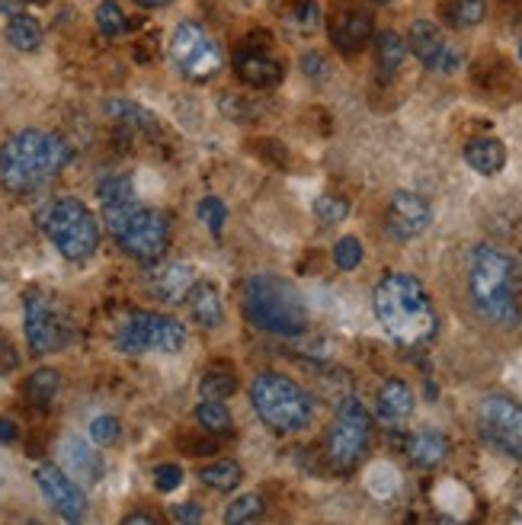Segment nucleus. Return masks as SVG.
<instances>
[{
	"instance_id": "obj_1",
	"label": "nucleus",
	"mask_w": 522,
	"mask_h": 525,
	"mask_svg": "<svg viewBox=\"0 0 522 525\" xmlns=\"http://www.w3.org/2000/svg\"><path fill=\"white\" fill-rule=\"evenodd\" d=\"M103 221L116 244L141 263H154L164 257L170 244V221L164 212L141 205L129 177H113L100 183Z\"/></svg>"
},
{
	"instance_id": "obj_2",
	"label": "nucleus",
	"mask_w": 522,
	"mask_h": 525,
	"mask_svg": "<svg viewBox=\"0 0 522 525\" xmlns=\"http://www.w3.org/2000/svg\"><path fill=\"white\" fill-rule=\"evenodd\" d=\"M468 295L487 324L516 330L522 324V266L500 247L481 244L468 260Z\"/></svg>"
},
{
	"instance_id": "obj_3",
	"label": "nucleus",
	"mask_w": 522,
	"mask_h": 525,
	"mask_svg": "<svg viewBox=\"0 0 522 525\" xmlns=\"http://www.w3.org/2000/svg\"><path fill=\"white\" fill-rule=\"evenodd\" d=\"M71 164V145L55 132L23 129L0 145V186L13 196H33Z\"/></svg>"
},
{
	"instance_id": "obj_4",
	"label": "nucleus",
	"mask_w": 522,
	"mask_h": 525,
	"mask_svg": "<svg viewBox=\"0 0 522 525\" xmlns=\"http://www.w3.org/2000/svg\"><path fill=\"white\" fill-rule=\"evenodd\" d=\"M372 308L388 337L404 349H417L436 337L439 317L430 301V292L423 289L417 276L388 273L375 285Z\"/></svg>"
},
{
	"instance_id": "obj_5",
	"label": "nucleus",
	"mask_w": 522,
	"mask_h": 525,
	"mask_svg": "<svg viewBox=\"0 0 522 525\" xmlns=\"http://www.w3.org/2000/svg\"><path fill=\"white\" fill-rule=\"evenodd\" d=\"M244 317L276 337H298L308 327V308L298 289L282 276L257 273L244 285Z\"/></svg>"
},
{
	"instance_id": "obj_6",
	"label": "nucleus",
	"mask_w": 522,
	"mask_h": 525,
	"mask_svg": "<svg viewBox=\"0 0 522 525\" xmlns=\"http://www.w3.org/2000/svg\"><path fill=\"white\" fill-rule=\"evenodd\" d=\"M250 401L263 426H270L279 436L308 429V423L314 420V397L298 381L279 372H263L260 378H253Z\"/></svg>"
},
{
	"instance_id": "obj_7",
	"label": "nucleus",
	"mask_w": 522,
	"mask_h": 525,
	"mask_svg": "<svg viewBox=\"0 0 522 525\" xmlns=\"http://www.w3.org/2000/svg\"><path fill=\"white\" fill-rule=\"evenodd\" d=\"M39 228L55 244L61 257L74 260V263L90 260L100 247V225L81 199L65 196V199H52L49 205H42Z\"/></svg>"
},
{
	"instance_id": "obj_8",
	"label": "nucleus",
	"mask_w": 522,
	"mask_h": 525,
	"mask_svg": "<svg viewBox=\"0 0 522 525\" xmlns=\"http://www.w3.org/2000/svg\"><path fill=\"white\" fill-rule=\"evenodd\" d=\"M116 346L125 356L180 353L186 346V327L157 311H132L116 333Z\"/></svg>"
},
{
	"instance_id": "obj_9",
	"label": "nucleus",
	"mask_w": 522,
	"mask_h": 525,
	"mask_svg": "<svg viewBox=\"0 0 522 525\" xmlns=\"http://www.w3.org/2000/svg\"><path fill=\"white\" fill-rule=\"evenodd\" d=\"M369 445H372V417L369 410L362 407V401L350 397V401L340 404L334 423H330L327 458L337 471L346 474L369 455Z\"/></svg>"
},
{
	"instance_id": "obj_10",
	"label": "nucleus",
	"mask_w": 522,
	"mask_h": 525,
	"mask_svg": "<svg viewBox=\"0 0 522 525\" xmlns=\"http://www.w3.org/2000/svg\"><path fill=\"white\" fill-rule=\"evenodd\" d=\"M170 58L189 81H209L225 65V52L221 45L209 36V29L196 20H183L173 29L170 39Z\"/></svg>"
},
{
	"instance_id": "obj_11",
	"label": "nucleus",
	"mask_w": 522,
	"mask_h": 525,
	"mask_svg": "<svg viewBox=\"0 0 522 525\" xmlns=\"http://www.w3.org/2000/svg\"><path fill=\"white\" fill-rule=\"evenodd\" d=\"M26 340L36 356H49L65 349L74 340V324L58 308V301L45 292H29L26 295Z\"/></svg>"
},
{
	"instance_id": "obj_12",
	"label": "nucleus",
	"mask_w": 522,
	"mask_h": 525,
	"mask_svg": "<svg viewBox=\"0 0 522 525\" xmlns=\"http://www.w3.org/2000/svg\"><path fill=\"white\" fill-rule=\"evenodd\" d=\"M478 429L481 436L500 449L522 461V404L506 394H487L478 404Z\"/></svg>"
},
{
	"instance_id": "obj_13",
	"label": "nucleus",
	"mask_w": 522,
	"mask_h": 525,
	"mask_svg": "<svg viewBox=\"0 0 522 525\" xmlns=\"http://www.w3.org/2000/svg\"><path fill=\"white\" fill-rule=\"evenodd\" d=\"M407 49L414 52L426 68L439 71V74H455L462 68V52L442 36V29L433 20H417L410 26V39H407Z\"/></svg>"
},
{
	"instance_id": "obj_14",
	"label": "nucleus",
	"mask_w": 522,
	"mask_h": 525,
	"mask_svg": "<svg viewBox=\"0 0 522 525\" xmlns=\"http://www.w3.org/2000/svg\"><path fill=\"white\" fill-rule=\"evenodd\" d=\"M36 484L45 493V500L55 506V513L68 522H81L87 516V497L84 490L74 484V477L65 474L58 465H39Z\"/></svg>"
},
{
	"instance_id": "obj_15",
	"label": "nucleus",
	"mask_w": 522,
	"mask_h": 525,
	"mask_svg": "<svg viewBox=\"0 0 522 525\" xmlns=\"http://www.w3.org/2000/svg\"><path fill=\"white\" fill-rule=\"evenodd\" d=\"M430 202L417 193H394L385 212V231L394 241H414L430 228Z\"/></svg>"
},
{
	"instance_id": "obj_16",
	"label": "nucleus",
	"mask_w": 522,
	"mask_h": 525,
	"mask_svg": "<svg viewBox=\"0 0 522 525\" xmlns=\"http://www.w3.org/2000/svg\"><path fill=\"white\" fill-rule=\"evenodd\" d=\"M375 33L372 17L366 10H343L340 17L330 23V42L337 45L343 55H356Z\"/></svg>"
},
{
	"instance_id": "obj_17",
	"label": "nucleus",
	"mask_w": 522,
	"mask_h": 525,
	"mask_svg": "<svg viewBox=\"0 0 522 525\" xmlns=\"http://www.w3.org/2000/svg\"><path fill=\"white\" fill-rule=\"evenodd\" d=\"M234 71L237 77L247 84V87H257V90H266L282 81V65L276 58L263 55L257 49H241L234 58Z\"/></svg>"
},
{
	"instance_id": "obj_18",
	"label": "nucleus",
	"mask_w": 522,
	"mask_h": 525,
	"mask_svg": "<svg viewBox=\"0 0 522 525\" xmlns=\"http://www.w3.org/2000/svg\"><path fill=\"white\" fill-rule=\"evenodd\" d=\"M196 269H189L183 263H170L164 269H157L154 279H151V289L157 298H164L170 301V305H180V301L189 298V292H193V285H196Z\"/></svg>"
},
{
	"instance_id": "obj_19",
	"label": "nucleus",
	"mask_w": 522,
	"mask_h": 525,
	"mask_svg": "<svg viewBox=\"0 0 522 525\" xmlns=\"http://www.w3.org/2000/svg\"><path fill=\"white\" fill-rule=\"evenodd\" d=\"M414 404H417V397H414V391H410V385L407 381H401V378H388L385 385H382V391H378V417H382L385 423H404L410 413H414Z\"/></svg>"
},
{
	"instance_id": "obj_20",
	"label": "nucleus",
	"mask_w": 522,
	"mask_h": 525,
	"mask_svg": "<svg viewBox=\"0 0 522 525\" xmlns=\"http://www.w3.org/2000/svg\"><path fill=\"white\" fill-rule=\"evenodd\" d=\"M189 311H193V321L205 330H218L225 321V301H221L218 285L212 282H196L193 292H189Z\"/></svg>"
},
{
	"instance_id": "obj_21",
	"label": "nucleus",
	"mask_w": 522,
	"mask_h": 525,
	"mask_svg": "<svg viewBox=\"0 0 522 525\" xmlns=\"http://www.w3.org/2000/svg\"><path fill=\"white\" fill-rule=\"evenodd\" d=\"M407 455L417 468H436L449 455V439L439 429H420L414 439L407 442Z\"/></svg>"
},
{
	"instance_id": "obj_22",
	"label": "nucleus",
	"mask_w": 522,
	"mask_h": 525,
	"mask_svg": "<svg viewBox=\"0 0 522 525\" xmlns=\"http://www.w3.org/2000/svg\"><path fill=\"white\" fill-rule=\"evenodd\" d=\"M465 161L471 170H478L481 177H494L506 167V148L497 138H474L465 148Z\"/></svg>"
},
{
	"instance_id": "obj_23",
	"label": "nucleus",
	"mask_w": 522,
	"mask_h": 525,
	"mask_svg": "<svg viewBox=\"0 0 522 525\" xmlns=\"http://www.w3.org/2000/svg\"><path fill=\"white\" fill-rule=\"evenodd\" d=\"M106 113L113 116L122 129H132L138 135H157L161 132V122H157L154 113H148L145 106L129 103V100H109L106 103Z\"/></svg>"
},
{
	"instance_id": "obj_24",
	"label": "nucleus",
	"mask_w": 522,
	"mask_h": 525,
	"mask_svg": "<svg viewBox=\"0 0 522 525\" xmlns=\"http://www.w3.org/2000/svg\"><path fill=\"white\" fill-rule=\"evenodd\" d=\"M65 455H68V465H71V474L74 477H84L87 484H97L103 481V458L90 449V445H84L81 439H68L65 442Z\"/></svg>"
},
{
	"instance_id": "obj_25",
	"label": "nucleus",
	"mask_w": 522,
	"mask_h": 525,
	"mask_svg": "<svg viewBox=\"0 0 522 525\" xmlns=\"http://www.w3.org/2000/svg\"><path fill=\"white\" fill-rule=\"evenodd\" d=\"M375 45H378V71H382V81H391L407 58V39L388 29V33H378Z\"/></svg>"
},
{
	"instance_id": "obj_26",
	"label": "nucleus",
	"mask_w": 522,
	"mask_h": 525,
	"mask_svg": "<svg viewBox=\"0 0 522 525\" xmlns=\"http://www.w3.org/2000/svg\"><path fill=\"white\" fill-rule=\"evenodd\" d=\"M7 42L20 52H36L42 45V26L29 13H13L7 23Z\"/></svg>"
},
{
	"instance_id": "obj_27",
	"label": "nucleus",
	"mask_w": 522,
	"mask_h": 525,
	"mask_svg": "<svg viewBox=\"0 0 522 525\" xmlns=\"http://www.w3.org/2000/svg\"><path fill=\"white\" fill-rule=\"evenodd\" d=\"M196 420L202 423V429L209 436H231L234 433V417L225 401H212V397H205V401L196 407Z\"/></svg>"
},
{
	"instance_id": "obj_28",
	"label": "nucleus",
	"mask_w": 522,
	"mask_h": 525,
	"mask_svg": "<svg viewBox=\"0 0 522 525\" xmlns=\"http://www.w3.org/2000/svg\"><path fill=\"white\" fill-rule=\"evenodd\" d=\"M61 388V375L55 369H39L26 378V385H23V394H26V401L33 404V407H49L55 401V394Z\"/></svg>"
},
{
	"instance_id": "obj_29",
	"label": "nucleus",
	"mask_w": 522,
	"mask_h": 525,
	"mask_svg": "<svg viewBox=\"0 0 522 525\" xmlns=\"http://www.w3.org/2000/svg\"><path fill=\"white\" fill-rule=\"evenodd\" d=\"M282 20H286V26L292 29V33L298 36H311L321 29V7L314 4V0H295V4L286 7V13H282Z\"/></svg>"
},
{
	"instance_id": "obj_30",
	"label": "nucleus",
	"mask_w": 522,
	"mask_h": 525,
	"mask_svg": "<svg viewBox=\"0 0 522 525\" xmlns=\"http://www.w3.org/2000/svg\"><path fill=\"white\" fill-rule=\"evenodd\" d=\"M442 17L455 29L481 26L487 17V0H449V4L442 7Z\"/></svg>"
},
{
	"instance_id": "obj_31",
	"label": "nucleus",
	"mask_w": 522,
	"mask_h": 525,
	"mask_svg": "<svg viewBox=\"0 0 522 525\" xmlns=\"http://www.w3.org/2000/svg\"><path fill=\"white\" fill-rule=\"evenodd\" d=\"M202 397H212V401H228V397L237 391V375L231 365H212L209 372L199 381Z\"/></svg>"
},
{
	"instance_id": "obj_32",
	"label": "nucleus",
	"mask_w": 522,
	"mask_h": 525,
	"mask_svg": "<svg viewBox=\"0 0 522 525\" xmlns=\"http://www.w3.org/2000/svg\"><path fill=\"white\" fill-rule=\"evenodd\" d=\"M199 477H202V481L209 484L212 490L228 493V490H234V487H241L244 471H241V465H237V461H215V465L202 468Z\"/></svg>"
},
{
	"instance_id": "obj_33",
	"label": "nucleus",
	"mask_w": 522,
	"mask_h": 525,
	"mask_svg": "<svg viewBox=\"0 0 522 525\" xmlns=\"http://www.w3.org/2000/svg\"><path fill=\"white\" fill-rule=\"evenodd\" d=\"M263 516V497L260 493H244V497H237L228 513H225V522L228 525H244V522H257Z\"/></svg>"
},
{
	"instance_id": "obj_34",
	"label": "nucleus",
	"mask_w": 522,
	"mask_h": 525,
	"mask_svg": "<svg viewBox=\"0 0 522 525\" xmlns=\"http://www.w3.org/2000/svg\"><path fill=\"white\" fill-rule=\"evenodd\" d=\"M97 26H100L103 36L116 39V36L125 33V29H129V17H125L116 0H103V4L97 7Z\"/></svg>"
},
{
	"instance_id": "obj_35",
	"label": "nucleus",
	"mask_w": 522,
	"mask_h": 525,
	"mask_svg": "<svg viewBox=\"0 0 522 525\" xmlns=\"http://www.w3.org/2000/svg\"><path fill=\"white\" fill-rule=\"evenodd\" d=\"M196 215L205 228H209L215 237H221V231H225V221H228V209H225V202L215 199V196H205L199 205H196Z\"/></svg>"
},
{
	"instance_id": "obj_36",
	"label": "nucleus",
	"mask_w": 522,
	"mask_h": 525,
	"mask_svg": "<svg viewBox=\"0 0 522 525\" xmlns=\"http://www.w3.org/2000/svg\"><path fill=\"white\" fill-rule=\"evenodd\" d=\"M314 215H318L324 225H340V221L350 215V202L340 196H318L314 199Z\"/></svg>"
},
{
	"instance_id": "obj_37",
	"label": "nucleus",
	"mask_w": 522,
	"mask_h": 525,
	"mask_svg": "<svg viewBox=\"0 0 522 525\" xmlns=\"http://www.w3.org/2000/svg\"><path fill=\"white\" fill-rule=\"evenodd\" d=\"M334 263L343 269V273H350V269H356L362 263V241L359 237H343V241H337Z\"/></svg>"
},
{
	"instance_id": "obj_38",
	"label": "nucleus",
	"mask_w": 522,
	"mask_h": 525,
	"mask_svg": "<svg viewBox=\"0 0 522 525\" xmlns=\"http://www.w3.org/2000/svg\"><path fill=\"white\" fill-rule=\"evenodd\" d=\"M119 436H122V426L116 417H97L90 423V439L97 445H113L119 442Z\"/></svg>"
},
{
	"instance_id": "obj_39",
	"label": "nucleus",
	"mask_w": 522,
	"mask_h": 525,
	"mask_svg": "<svg viewBox=\"0 0 522 525\" xmlns=\"http://www.w3.org/2000/svg\"><path fill=\"white\" fill-rule=\"evenodd\" d=\"M183 484V468L180 465H161L154 471V487L161 490V493H170V490H177Z\"/></svg>"
},
{
	"instance_id": "obj_40",
	"label": "nucleus",
	"mask_w": 522,
	"mask_h": 525,
	"mask_svg": "<svg viewBox=\"0 0 522 525\" xmlns=\"http://www.w3.org/2000/svg\"><path fill=\"white\" fill-rule=\"evenodd\" d=\"M20 369V353L17 346H13V340L7 337V333H0V378L17 372Z\"/></svg>"
},
{
	"instance_id": "obj_41",
	"label": "nucleus",
	"mask_w": 522,
	"mask_h": 525,
	"mask_svg": "<svg viewBox=\"0 0 522 525\" xmlns=\"http://www.w3.org/2000/svg\"><path fill=\"white\" fill-rule=\"evenodd\" d=\"M173 516H177L180 522H199L202 509L196 503H180V506H173Z\"/></svg>"
},
{
	"instance_id": "obj_42",
	"label": "nucleus",
	"mask_w": 522,
	"mask_h": 525,
	"mask_svg": "<svg viewBox=\"0 0 522 525\" xmlns=\"http://www.w3.org/2000/svg\"><path fill=\"white\" fill-rule=\"evenodd\" d=\"M20 439V426L13 423L10 417H0V445H10Z\"/></svg>"
},
{
	"instance_id": "obj_43",
	"label": "nucleus",
	"mask_w": 522,
	"mask_h": 525,
	"mask_svg": "<svg viewBox=\"0 0 522 525\" xmlns=\"http://www.w3.org/2000/svg\"><path fill=\"white\" fill-rule=\"evenodd\" d=\"M302 68H305V74H311V77H321V74H327V61H324L321 55H305V58H302Z\"/></svg>"
},
{
	"instance_id": "obj_44",
	"label": "nucleus",
	"mask_w": 522,
	"mask_h": 525,
	"mask_svg": "<svg viewBox=\"0 0 522 525\" xmlns=\"http://www.w3.org/2000/svg\"><path fill=\"white\" fill-rule=\"evenodd\" d=\"M161 519H157L154 513H129L125 516V525H157Z\"/></svg>"
},
{
	"instance_id": "obj_45",
	"label": "nucleus",
	"mask_w": 522,
	"mask_h": 525,
	"mask_svg": "<svg viewBox=\"0 0 522 525\" xmlns=\"http://www.w3.org/2000/svg\"><path fill=\"white\" fill-rule=\"evenodd\" d=\"M138 7H145V10H157V7H167L173 4V0H135Z\"/></svg>"
},
{
	"instance_id": "obj_46",
	"label": "nucleus",
	"mask_w": 522,
	"mask_h": 525,
	"mask_svg": "<svg viewBox=\"0 0 522 525\" xmlns=\"http://www.w3.org/2000/svg\"><path fill=\"white\" fill-rule=\"evenodd\" d=\"M26 4H49V0H26Z\"/></svg>"
},
{
	"instance_id": "obj_47",
	"label": "nucleus",
	"mask_w": 522,
	"mask_h": 525,
	"mask_svg": "<svg viewBox=\"0 0 522 525\" xmlns=\"http://www.w3.org/2000/svg\"><path fill=\"white\" fill-rule=\"evenodd\" d=\"M375 4H388V0H375Z\"/></svg>"
},
{
	"instance_id": "obj_48",
	"label": "nucleus",
	"mask_w": 522,
	"mask_h": 525,
	"mask_svg": "<svg viewBox=\"0 0 522 525\" xmlns=\"http://www.w3.org/2000/svg\"><path fill=\"white\" fill-rule=\"evenodd\" d=\"M519 55H522V49H519Z\"/></svg>"
}]
</instances>
